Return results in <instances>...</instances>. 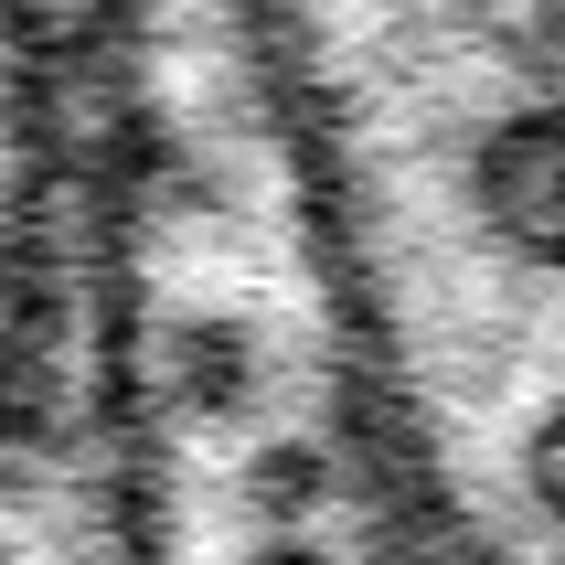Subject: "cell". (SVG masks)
I'll return each mask as SVG.
<instances>
[{
    "label": "cell",
    "instance_id": "1",
    "mask_svg": "<svg viewBox=\"0 0 565 565\" xmlns=\"http://www.w3.org/2000/svg\"><path fill=\"white\" fill-rule=\"evenodd\" d=\"M320 288L448 565H565V11L235 0Z\"/></svg>",
    "mask_w": 565,
    "mask_h": 565
},
{
    "label": "cell",
    "instance_id": "2",
    "mask_svg": "<svg viewBox=\"0 0 565 565\" xmlns=\"http://www.w3.org/2000/svg\"><path fill=\"white\" fill-rule=\"evenodd\" d=\"M118 0H0V459L54 438L118 150Z\"/></svg>",
    "mask_w": 565,
    "mask_h": 565
}]
</instances>
